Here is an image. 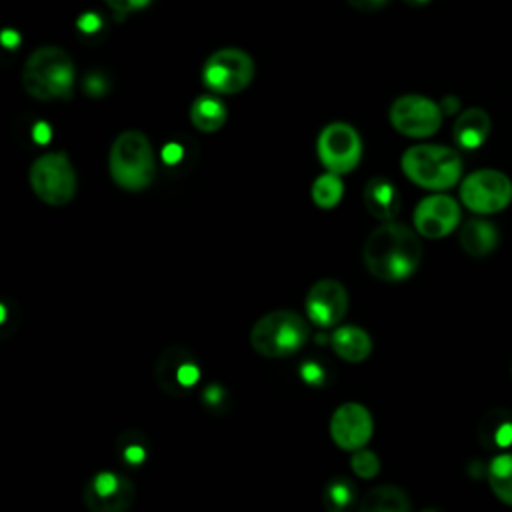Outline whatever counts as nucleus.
<instances>
[{
    "mask_svg": "<svg viewBox=\"0 0 512 512\" xmlns=\"http://www.w3.org/2000/svg\"><path fill=\"white\" fill-rule=\"evenodd\" d=\"M112 180L130 192L144 190L156 176V158L148 136L138 130H126L116 136L108 156Z\"/></svg>",
    "mask_w": 512,
    "mask_h": 512,
    "instance_id": "nucleus-3",
    "label": "nucleus"
},
{
    "mask_svg": "<svg viewBox=\"0 0 512 512\" xmlns=\"http://www.w3.org/2000/svg\"><path fill=\"white\" fill-rule=\"evenodd\" d=\"M478 440L488 450L512 446V414L506 408L488 410L478 424Z\"/></svg>",
    "mask_w": 512,
    "mask_h": 512,
    "instance_id": "nucleus-20",
    "label": "nucleus"
},
{
    "mask_svg": "<svg viewBox=\"0 0 512 512\" xmlns=\"http://www.w3.org/2000/svg\"><path fill=\"white\" fill-rule=\"evenodd\" d=\"M510 376H512V364H510Z\"/></svg>",
    "mask_w": 512,
    "mask_h": 512,
    "instance_id": "nucleus-36",
    "label": "nucleus"
},
{
    "mask_svg": "<svg viewBox=\"0 0 512 512\" xmlns=\"http://www.w3.org/2000/svg\"><path fill=\"white\" fill-rule=\"evenodd\" d=\"M442 116L440 102L422 94L398 96L388 110L392 128L408 138H428L436 134L442 124Z\"/></svg>",
    "mask_w": 512,
    "mask_h": 512,
    "instance_id": "nucleus-9",
    "label": "nucleus"
},
{
    "mask_svg": "<svg viewBox=\"0 0 512 512\" xmlns=\"http://www.w3.org/2000/svg\"><path fill=\"white\" fill-rule=\"evenodd\" d=\"M224 396H226L224 390H222L220 386H216V384L208 386V388L204 390V394H202L206 406H210V408H218V406L224 402Z\"/></svg>",
    "mask_w": 512,
    "mask_h": 512,
    "instance_id": "nucleus-31",
    "label": "nucleus"
},
{
    "mask_svg": "<svg viewBox=\"0 0 512 512\" xmlns=\"http://www.w3.org/2000/svg\"><path fill=\"white\" fill-rule=\"evenodd\" d=\"M136 490L128 476L100 470L82 490V500L90 512H126L134 502Z\"/></svg>",
    "mask_w": 512,
    "mask_h": 512,
    "instance_id": "nucleus-11",
    "label": "nucleus"
},
{
    "mask_svg": "<svg viewBox=\"0 0 512 512\" xmlns=\"http://www.w3.org/2000/svg\"><path fill=\"white\" fill-rule=\"evenodd\" d=\"M304 308L312 324L320 328H332L346 316L348 292L338 280L322 278L308 290Z\"/></svg>",
    "mask_w": 512,
    "mask_h": 512,
    "instance_id": "nucleus-13",
    "label": "nucleus"
},
{
    "mask_svg": "<svg viewBox=\"0 0 512 512\" xmlns=\"http://www.w3.org/2000/svg\"><path fill=\"white\" fill-rule=\"evenodd\" d=\"M74 82V62L58 46L36 48L22 68V86L36 100H70Z\"/></svg>",
    "mask_w": 512,
    "mask_h": 512,
    "instance_id": "nucleus-2",
    "label": "nucleus"
},
{
    "mask_svg": "<svg viewBox=\"0 0 512 512\" xmlns=\"http://www.w3.org/2000/svg\"><path fill=\"white\" fill-rule=\"evenodd\" d=\"M490 130H492L490 114L484 108L472 106L462 110L456 116V122L452 126V138L460 148L476 150L488 140Z\"/></svg>",
    "mask_w": 512,
    "mask_h": 512,
    "instance_id": "nucleus-16",
    "label": "nucleus"
},
{
    "mask_svg": "<svg viewBox=\"0 0 512 512\" xmlns=\"http://www.w3.org/2000/svg\"><path fill=\"white\" fill-rule=\"evenodd\" d=\"M440 108H442V114H448V116H454V114H460L462 110V104H460V98L454 96V94H448L440 100Z\"/></svg>",
    "mask_w": 512,
    "mask_h": 512,
    "instance_id": "nucleus-33",
    "label": "nucleus"
},
{
    "mask_svg": "<svg viewBox=\"0 0 512 512\" xmlns=\"http://www.w3.org/2000/svg\"><path fill=\"white\" fill-rule=\"evenodd\" d=\"M310 194H312V202L318 208H324V210L334 208L342 200V194H344V184L340 180V174H334V172L320 174L312 182Z\"/></svg>",
    "mask_w": 512,
    "mask_h": 512,
    "instance_id": "nucleus-24",
    "label": "nucleus"
},
{
    "mask_svg": "<svg viewBox=\"0 0 512 512\" xmlns=\"http://www.w3.org/2000/svg\"><path fill=\"white\" fill-rule=\"evenodd\" d=\"M84 90H86L90 96H102V94H106V90H108V82H106L100 74H90V76H86V80H84Z\"/></svg>",
    "mask_w": 512,
    "mask_h": 512,
    "instance_id": "nucleus-30",
    "label": "nucleus"
},
{
    "mask_svg": "<svg viewBox=\"0 0 512 512\" xmlns=\"http://www.w3.org/2000/svg\"><path fill=\"white\" fill-rule=\"evenodd\" d=\"M254 60L240 48L212 52L202 68V82L214 94H238L254 78Z\"/></svg>",
    "mask_w": 512,
    "mask_h": 512,
    "instance_id": "nucleus-7",
    "label": "nucleus"
},
{
    "mask_svg": "<svg viewBox=\"0 0 512 512\" xmlns=\"http://www.w3.org/2000/svg\"><path fill=\"white\" fill-rule=\"evenodd\" d=\"M358 512H410V498L400 486H374L360 500Z\"/></svg>",
    "mask_w": 512,
    "mask_h": 512,
    "instance_id": "nucleus-21",
    "label": "nucleus"
},
{
    "mask_svg": "<svg viewBox=\"0 0 512 512\" xmlns=\"http://www.w3.org/2000/svg\"><path fill=\"white\" fill-rule=\"evenodd\" d=\"M426 512H436V510H426Z\"/></svg>",
    "mask_w": 512,
    "mask_h": 512,
    "instance_id": "nucleus-37",
    "label": "nucleus"
},
{
    "mask_svg": "<svg viewBox=\"0 0 512 512\" xmlns=\"http://www.w3.org/2000/svg\"><path fill=\"white\" fill-rule=\"evenodd\" d=\"M154 376L166 394L184 396L198 384L200 366L190 350L182 346H168L158 356Z\"/></svg>",
    "mask_w": 512,
    "mask_h": 512,
    "instance_id": "nucleus-12",
    "label": "nucleus"
},
{
    "mask_svg": "<svg viewBox=\"0 0 512 512\" xmlns=\"http://www.w3.org/2000/svg\"><path fill=\"white\" fill-rule=\"evenodd\" d=\"M98 26H100V20H98L94 14H84V16L78 20V28H80L82 32H86V34L96 32Z\"/></svg>",
    "mask_w": 512,
    "mask_h": 512,
    "instance_id": "nucleus-34",
    "label": "nucleus"
},
{
    "mask_svg": "<svg viewBox=\"0 0 512 512\" xmlns=\"http://www.w3.org/2000/svg\"><path fill=\"white\" fill-rule=\"evenodd\" d=\"M362 200L366 210L384 222H390L400 212V192L384 176H374L366 182L362 190Z\"/></svg>",
    "mask_w": 512,
    "mask_h": 512,
    "instance_id": "nucleus-17",
    "label": "nucleus"
},
{
    "mask_svg": "<svg viewBox=\"0 0 512 512\" xmlns=\"http://www.w3.org/2000/svg\"><path fill=\"white\" fill-rule=\"evenodd\" d=\"M462 204L476 214H496L512 202V180L494 168H480L460 184Z\"/></svg>",
    "mask_w": 512,
    "mask_h": 512,
    "instance_id": "nucleus-8",
    "label": "nucleus"
},
{
    "mask_svg": "<svg viewBox=\"0 0 512 512\" xmlns=\"http://www.w3.org/2000/svg\"><path fill=\"white\" fill-rule=\"evenodd\" d=\"M406 4H412V6H422V4H428L430 0H404Z\"/></svg>",
    "mask_w": 512,
    "mask_h": 512,
    "instance_id": "nucleus-35",
    "label": "nucleus"
},
{
    "mask_svg": "<svg viewBox=\"0 0 512 512\" xmlns=\"http://www.w3.org/2000/svg\"><path fill=\"white\" fill-rule=\"evenodd\" d=\"M308 340V326L294 310H272L250 330L252 348L264 358H284L298 352Z\"/></svg>",
    "mask_w": 512,
    "mask_h": 512,
    "instance_id": "nucleus-5",
    "label": "nucleus"
},
{
    "mask_svg": "<svg viewBox=\"0 0 512 512\" xmlns=\"http://www.w3.org/2000/svg\"><path fill=\"white\" fill-rule=\"evenodd\" d=\"M460 222V206L452 196L432 194L414 208V228L424 238H444Z\"/></svg>",
    "mask_w": 512,
    "mask_h": 512,
    "instance_id": "nucleus-15",
    "label": "nucleus"
},
{
    "mask_svg": "<svg viewBox=\"0 0 512 512\" xmlns=\"http://www.w3.org/2000/svg\"><path fill=\"white\" fill-rule=\"evenodd\" d=\"M190 122L200 132H216L226 122V106L214 94L198 96L190 106Z\"/></svg>",
    "mask_w": 512,
    "mask_h": 512,
    "instance_id": "nucleus-22",
    "label": "nucleus"
},
{
    "mask_svg": "<svg viewBox=\"0 0 512 512\" xmlns=\"http://www.w3.org/2000/svg\"><path fill=\"white\" fill-rule=\"evenodd\" d=\"M460 246L466 254L474 258L488 256L498 246V228L484 218H470L462 224L458 234Z\"/></svg>",
    "mask_w": 512,
    "mask_h": 512,
    "instance_id": "nucleus-18",
    "label": "nucleus"
},
{
    "mask_svg": "<svg viewBox=\"0 0 512 512\" xmlns=\"http://www.w3.org/2000/svg\"><path fill=\"white\" fill-rule=\"evenodd\" d=\"M332 350L346 362H362L372 352V338L360 326H338L330 336Z\"/></svg>",
    "mask_w": 512,
    "mask_h": 512,
    "instance_id": "nucleus-19",
    "label": "nucleus"
},
{
    "mask_svg": "<svg viewBox=\"0 0 512 512\" xmlns=\"http://www.w3.org/2000/svg\"><path fill=\"white\" fill-rule=\"evenodd\" d=\"M350 468L358 478H374L380 470V460L372 450H356L350 458Z\"/></svg>",
    "mask_w": 512,
    "mask_h": 512,
    "instance_id": "nucleus-27",
    "label": "nucleus"
},
{
    "mask_svg": "<svg viewBox=\"0 0 512 512\" xmlns=\"http://www.w3.org/2000/svg\"><path fill=\"white\" fill-rule=\"evenodd\" d=\"M374 430L372 414L360 402L340 404L330 418V436L342 450L356 452L366 446Z\"/></svg>",
    "mask_w": 512,
    "mask_h": 512,
    "instance_id": "nucleus-14",
    "label": "nucleus"
},
{
    "mask_svg": "<svg viewBox=\"0 0 512 512\" xmlns=\"http://www.w3.org/2000/svg\"><path fill=\"white\" fill-rule=\"evenodd\" d=\"M108 8H112L118 14H128L146 8L152 0H104Z\"/></svg>",
    "mask_w": 512,
    "mask_h": 512,
    "instance_id": "nucleus-29",
    "label": "nucleus"
},
{
    "mask_svg": "<svg viewBox=\"0 0 512 512\" xmlns=\"http://www.w3.org/2000/svg\"><path fill=\"white\" fill-rule=\"evenodd\" d=\"M300 376H302V380H304L306 384H310V386H322V384H324V378H326L324 368H322L318 362H314V360H308V362H304V364L300 366Z\"/></svg>",
    "mask_w": 512,
    "mask_h": 512,
    "instance_id": "nucleus-28",
    "label": "nucleus"
},
{
    "mask_svg": "<svg viewBox=\"0 0 512 512\" xmlns=\"http://www.w3.org/2000/svg\"><path fill=\"white\" fill-rule=\"evenodd\" d=\"M362 260L374 278L402 282L416 272L422 260V244L412 228L390 220L370 232L362 248Z\"/></svg>",
    "mask_w": 512,
    "mask_h": 512,
    "instance_id": "nucleus-1",
    "label": "nucleus"
},
{
    "mask_svg": "<svg viewBox=\"0 0 512 512\" xmlns=\"http://www.w3.org/2000/svg\"><path fill=\"white\" fill-rule=\"evenodd\" d=\"M402 172L410 182L426 190H448L462 176V158L454 148L440 144H416L400 158Z\"/></svg>",
    "mask_w": 512,
    "mask_h": 512,
    "instance_id": "nucleus-4",
    "label": "nucleus"
},
{
    "mask_svg": "<svg viewBox=\"0 0 512 512\" xmlns=\"http://www.w3.org/2000/svg\"><path fill=\"white\" fill-rule=\"evenodd\" d=\"M32 192L50 206H64L76 194V172L64 152H46L38 156L28 172Z\"/></svg>",
    "mask_w": 512,
    "mask_h": 512,
    "instance_id": "nucleus-6",
    "label": "nucleus"
},
{
    "mask_svg": "<svg viewBox=\"0 0 512 512\" xmlns=\"http://www.w3.org/2000/svg\"><path fill=\"white\" fill-rule=\"evenodd\" d=\"M316 152L328 172L346 174L360 162L362 140L354 126L346 122H330L318 134Z\"/></svg>",
    "mask_w": 512,
    "mask_h": 512,
    "instance_id": "nucleus-10",
    "label": "nucleus"
},
{
    "mask_svg": "<svg viewBox=\"0 0 512 512\" xmlns=\"http://www.w3.org/2000/svg\"><path fill=\"white\" fill-rule=\"evenodd\" d=\"M324 506L328 512H348L356 502L354 484L346 478H334L324 490Z\"/></svg>",
    "mask_w": 512,
    "mask_h": 512,
    "instance_id": "nucleus-25",
    "label": "nucleus"
},
{
    "mask_svg": "<svg viewBox=\"0 0 512 512\" xmlns=\"http://www.w3.org/2000/svg\"><path fill=\"white\" fill-rule=\"evenodd\" d=\"M118 452H120L124 464L138 466L146 460V442L142 436H138L134 432H126L124 436H120Z\"/></svg>",
    "mask_w": 512,
    "mask_h": 512,
    "instance_id": "nucleus-26",
    "label": "nucleus"
},
{
    "mask_svg": "<svg viewBox=\"0 0 512 512\" xmlns=\"http://www.w3.org/2000/svg\"><path fill=\"white\" fill-rule=\"evenodd\" d=\"M486 478L494 496L512 506V452L496 454L486 468Z\"/></svg>",
    "mask_w": 512,
    "mask_h": 512,
    "instance_id": "nucleus-23",
    "label": "nucleus"
},
{
    "mask_svg": "<svg viewBox=\"0 0 512 512\" xmlns=\"http://www.w3.org/2000/svg\"><path fill=\"white\" fill-rule=\"evenodd\" d=\"M352 8L360 10V12H374V10H380L384 8L390 0H346Z\"/></svg>",
    "mask_w": 512,
    "mask_h": 512,
    "instance_id": "nucleus-32",
    "label": "nucleus"
}]
</instances>
